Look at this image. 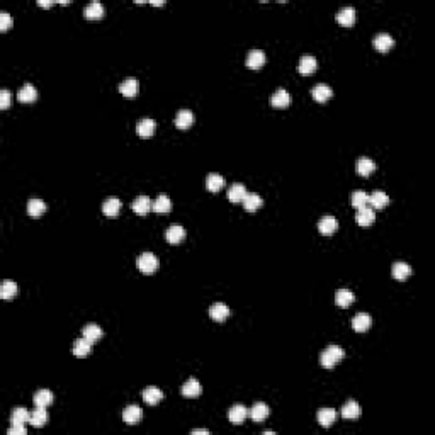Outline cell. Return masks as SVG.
Returning a JSON list of instances; mask_svg holds the SVG:
<instances>
[{
    "label": "cell",
    "instance_id": "11",
    "mask_svg": "<svg viewBox=\"0 0 435 435\" xmlns=\"http://www.w3.org/2000/svg\"><path fill=\"white\" fill-rule=\"evenodd\" d=\"M231 314V311L228 306L225 305V303H214L213 306L209 308V316L213 318L214 321H225L226 318H228Z\"/></svg>",
    "mask_w": 435,
    "mask_h": 435
},
{
    "label": "cell",
    "instance_id": "5",
    "mask_svg": "<svg viewBox=\"0 0 435 435\" xmlns=\"http://www.w3.org/2000/svg\"><path fill=\"white\" fill-rule=\"evenodd\" d=\"M371 325H373V318H371L367 313H357L352 320V328H354V332H357V333L367 332V330L371 328Z\"/></svg>",
    "mask_w": 435,
    "mask_h": 435
},
{
    "label": "cell",
    "instance_id": "7",
    "mask_svg": "<svg viewBox=\"0 0 435 435\" xmlns=\"http://www.w3.org/2000/svg\"><path fill=\"white\" fill-rule=\"evenodd\" d=\"M143 418V412L138 405H129L127 408L123 412V420L126 422L127 425H138Z\"/></svg>",
    "mask_w": 435,
    "mask_h": 435
},
{
    "label": "cell",
    "instance_id": "27",
    "mask_svg": "<svg viewBox=\"0 0 435 435\" xmlns=\"http://www.w3.org/2000/svg\"><path fill=\"white\" fill-rule=\"evenodd\" d=\"M269 413H270L269 406H267L265 403L258 401V403H255L252 408H250V413L249 415L252 417L253 422H263L267 417H269Z\"/></svg>",
    "mask_w": 435,
    "mask_h": 435
},
{
    "label": "cell",
    "instance_id": "20",
    "mask_svg": "<svg viewBox=\"0 0 435 435\" xmlns=\"http://www.w3.org/2000/svg\"><path fill=\"white\" fill-rule=\"evenodd\" d=\"M201 391H202V388H201V384H199V381L192 377L182 386V396L194 400V398H197L199 394H201Z\"/></svg>",
    "mask_w": 435,
    "mask_h": 435
},
{
    "label": "cell",
    "instance_id": "44",
    "mask_svg": "<svg viewBox=\"0 0 435 435\" xmlns=\"http://www.w3.org/2000/svg\"><path fill=\"white\" fill-rule=\"evenodd\" d=\"M10 26H12V17L9 15V12H5V10L0 12V31L5 33Z\"/></svg>",
    "mask_w": 435,
    "mask_h": 435
},
{
    "label": "cell",
    "instance_id": "2",
    "mask_svg": "<svg viewBox=\"0 0 435 435\" xmlns=\"http://www.w3.org/2000/svg\"><path fill=\"white\" fill-rule=\"evenodd\" d=\"M138 269L141 270L145 275H151L155 274V270L158 269V258L155 257V253L151 252H145L138 257Z\"/></svg>",
    "mask_w": 435,
    "mask_h": 435
},
{
    "label": "cell",
    "instance_id": "9",
    "mask_svg": "<svg viewBox=\"0 0 435 435\" xmlns=\"http://www.w3.org/2000/svg\"><path fill=\"white\" fill-rule=\"evenodd\" d=\"M316 66H318L316 58H314L313 55H305L298 65V71L301 75H311L316 71Z\"/></svg>",
    "mask_w": 435,
    "mask_h": 435
},
{
    "label": "cell",
    "instance_id": "12",
    "mask_svg": "<svg viewBox=\"0 0 435 435\" xmlns=\"http://www.w3.org/2000/svg\"><path fill=\"white\" fill-rule=\"evenodd\" d=\"M311 95H313V99L316 102H326L332 99L333 90H332V87L325 85V83H318L316 87L311 89Z\"/></svg>",
    "mask_w": 435,
    "mask_h": 435
},
{
    "label": "cell",
    "instance_id": "26",
    "mask_svg": "<svg viewBox=\"0 0 435 435\" xmlns=\"http://www.w3.org/2000/svg\"><path fill=\"white\" fill-rule=\"evenodd\" d=\"M337 22L342 24V26H345V27L354 26V22H355V10H354V7H344V9L338 10L337 12Z\"/></svg>",
    "mask_w": 435,
    "mask_h": 435
},
{
    "label": "cell",
    "instance_id": "22",
    "mask_svg": "<svg viewBox=\"0 0 435 435\" xmlns=\"http://www.w3.org/2000/svg\"><path fill=\"white\" fill-rule=\"evenodd\" d=\"M242 204H243V207H245V211H249V213H253V211L260 209L262 204H263V201H262V197L258 194L247 192L245 199L242 201Z\"/></svg>",
    "mask_w": 435,
    "mask_h": 435
},
{
    "label": "cell",
    "instance_id": "30",
    "mask_svg": "<svg viewBox=\"0 0 435 435\" xmlns=\"http://www.w3.org/2000/svg\"><path fill=\"white\" fill-rule=\"evenodd\" d=\"M92 342H89L87 340V338H78V340H75V344H73V355L75 357H80V359H83V357H87V355H89L90 352H92Z\"/></svg>",
    "mask_w": 435,
    "mask_h": 435
},
{
    "label": "cell",
    "instance_id": "39",
    "mask_svg": "<svg viewBox=\"0 0 435 435\" xmlns=\"http://www.w3.org/2000/svg\"><path fill=\"white\" fill-rule=\"evenodd\" d=\"M45 211H46V204L41 199H31V201L27 202V214H29V216L38 218L41 216Z\"/></svg>",
    "mask_w": 435,
    "mask_h": 435
},
{
    "label": "cell",
    "instance_id": "49",
    "mask_svg": "<svg viewBox=\"0 0 435 435\" xmlns=\"http://www.w3.org/2000/svg\"><path fill=\"white\" fill-rule=\"evenodd\" d=\"M150 5H155V7H162V5H165V2H150Z\"/></svg>",
    "mask_w": 435,
    "mask_h": 435
},
{
    "label": "cell",
    "instance_id": "6",
    "mask_svg": "<svg viewBox=\"0 0 435 435\" xmlns=\"http://www.w3.org/2000/svg\"><path fill=\"white\" fill-rule=\"evenodd\" d=\"M155 127H157V123H155L153 119H150V118H145V119H141V121L138 123V126H136V133H138V136H139V138L148 139V138L153 136Z\"/></svg>",
    "mask_w": 435,
    "mask_h": 435
},
{
    "label": "cell",
    "instance_id": "8",
    "mask_svg": "<svg viewBox=\"0 0 435 435\" xmlns=\"http://www.w3.org/2000/svg\"><path fill=\"white\" fill-rule=\"evenodd\" d=\"M247 417H249V410L243 405H233L228 412V418L233 425H242L247 420Z\"/></svg>",
    "mask_w": 435,
    "mask_h": 435
},
{
    "label": "cell",
    "instance_id": "46",
    "mask_svg": "<svg viewBox=\"0 0 435 435\" xmlns=\"http://www.w3.org/2000/svg\"><path fill=\"white\" fill-rule=\"evenodd\" d=\"M26 434V427L24 424H14L9 429V435H24Z\"/></svg>",
    "mask_w": 435,
    "mask_h": 435
},
{
    "label": "cell",
    "instance_id": "19",
    "mask_svg": "<svg viewBox=\"0 0 435 435\" xmlns=\"http://www.w3.org/2000/svg\"><path fill=\"white\" fill-rule=\"evenodd\" d=\"M121 211V201L118 197H109L104 201L102 204V213L106 214L107 218H116Z\"/></svg>",
    "mask_w": 435,
    "mask_h": 435
},
{
    "label": "cell",
    "instance_id": "14",
    "mask_svg": "<svg viewBox=\"0 0 435 435\" xmlns=\"http://www.w3.org/2000/svg\"><path fill=\"white\" fill-rule=\"evenodd\" d=\"M102 328L99 325H95V323H89V325L83 326L82 330V337L87 338L89 342H92V344H95V342H99L102 338Z\"/></svg>",
    "mask_w": 435,
    "mask_h": 435
},
{
    "label": "cell",
    "instance_id": "29",
    "mask_svg": "<svg viewBox=\"0 0 435 435\" xmlns=\"http://www.w3.org/2000/svg\"><path fill=\"white\" fill-rule=\"evenodd\" d=\"M17 99L19 102H34L36 99H38V90H36L34 85H31V83H26V85H22V89L17 92Z\"/></svg>",
    "mask_w": 435,
    "mask_h": 435
},
{
    "label": "cell",
    "instance_id": "3",
    "mask_svg": "<svg viewBox=\"0 0 435 435\" xmlns=\"http://www.w3.org/2000/svg\"><path fill=\"white\" fill-rule=\"evenodd\" d=\"M131 207H133V211L136 214H139V216H145L150 211H153V201H151L150 197H146V195H139V197H136L133 201Z\"/></svg>",
    "mask_w": 435,
    "mask_h": 435
},
{
    "label": "cell",
    "instance_id": "18",
    "mask_svg": "<svg viewBox=\"0 0 435 435\" xmlns=\"http://www.w3.org/2000/svg\"><path fill=\"white\" fill-rule=\"evenodd\" d=\"M165 238L167 242L172 243V245H179V243L186 238V230H184L181 225H172L165 231Z\"/></svg>",
    "mask_w": 435,
    "mask_h": 435
},
{
    "label": "cell",
    "instance_id": "21",
    "mask_svg": "<svg viewBox=\"0 0 435 435\" xmlns=\"http://www.w3.org/2000/svg\"><path fill=\"white\" fill-rule=\"evenodd\" d=\"M53 400H55V396L50 389H39L33 398L36 408H46V406H50L51 403H53Z\"/></svg>",
    "mask_w": 435,
    "mask_h": 435
},
{
    "label": "cell",
    "instance_id": "1",
    "mask_svg": "<svg viewBox=\"0 0 435 435\" xmlns=\"http://www.w3.org/2000/svg\"><path fill=\"white\" fill-rule=\"evenodd\" d=\"M344 355H345V352H344V349H342V347L330 345V347H326V349L321 352V355H320V364L323 367H326V369H332V367H335V366L338 364V362L342 361V359H344Z\"/></svg>",
    "mask_w": 435,
    "mask_h": 435
},
{
    "label": "cell",
    "instance_id": "37",
    "mask_svg": "<svg viewBox=\"0 0 435 435\" xmlns=\"http://www.w3.org/2000/svg\"><path fill=\"white\" fill-rule=\"evenodd\" d=\"M223 186H225V179L219 174H209L206 177V187L209 192H218L223 189Z\"/></svg>",
    "mask_w": 435,
    "mask_h": 435
},
{
    "label": "cell",
    "instance_id": "42",
    "mask_svg": "<svg viewBox=\"0 0 435 435\" xmlns=\"http://www.w3.org/2000/svg\"><path fill=\"white\" fill-rule=\"evenodd\" d=\"M29 417L31 413L27 412L26 408H22V406H17V408H14V412L10 413V424H26V422H29Z\"/></svg>",
    "mask_w": 435,
    "mask_h": 435
},
{
    "label": "cell",
    "instance_id": "33",
    "mask_svg": "<svg viewBox=\"0 0 435 435\" xmlns=\"http://www.w3.org/2000/svg\"><path fill=\"white\" fill-rule=\"evenodd\" d=\"M172 209V201H170L169 195L165 194H160L157 199L153 201V211L158 214H165L169 213V211Z\"/></svg>",
    "mask_w": 435,
    "mask_h": 435
},
{
    "label": "cell",
    "instance_id": "4",
    "mask_svg": "<svg viewBox=\"0 0 435 435\" xmlns=\"http://www.w3.org/2000/svg\"><path fill=\"white\" fill-rule=\"evenodd\" d=\"M376 219V213L371 206H364L361 209H357V214H355V221H357L359 226H371Z\"/></svg>",
    "mask_w": 435,
    "mask_h": 435
},
{
    "label": "cell",
    "instance_id": "45",
    "mask_svg": "<svg viewBox=\"0 0 435 435\" xmlns=\"http://www.w3.org/2000/svg\"><path fill=\"white\" fill-rule=\"evenodd\" d=\"M9 106H10V92L7 89L0 90V109L5 111L9 109Z\"/></svg>",
    "mask_w": 435,
    "mask_h": 435
},
{
    "label": "cell",
    "instance_id": "13",
    "mask_svg": "<svg viewBox=\"0 0 435 435\" xmlns=\"http://www.w3.org/2000/svg\"><path fill=\"white\" fill-rule=\"evenodd\" d=\"M119 92L127 99L136 97L138 92H139V82L136 80V78H126V80L119 85Z\"/></svg>",
    "mask_w": 435,
    "mask_h": 435
},
{
    "label": "cell",
    "instance_id": "15",
    "mask_svg": "<svg viewBox=\"0 0 435 435\" xmlns=\"http://www.w3.org/2000/svg\"><path fill=\"white\" fill-rule=\"evenodd\" d=\"M337 228H338V221L333 216H323L320 219V223H318V230H320V233L325 235V237L333 235L335 231H337Z\"/></svg>",
    "mask_w": 435,
    "mask_h": 435
},
{
    "label": "cell",
    "instance_id": "40",
    "mask_svg": "<svg viewBox=\"0 0 435 435\" xmlns=\"http://www.w3.org/2000/svg\"><path fill=\"white\" fill-rule=\"evenodd\" d=\"M15 294H17V284L14 281H3L2 286H0V296H2V299L10 301Z\"/></svg>",
    "mask_w": 435,
    "mask_h": 435
},
{
    "label": "cell",
    "instance_id": "32",
    "mask_svg": "<svg viewBox=\"0 0 435 435\" xmlns=\"http://www.w3.org/2000/svg\"><path fill=\"white\" fill-rule=\"evenodd\" d=\"M359 415H361V406L357 401L350 400L342 406V417L347 420H355V418H359Z\"/></svg>",
    "mask_w": 435,
    "mask_h": 435
},
{
    "label": "cell",
    "instance_id": "47",
    "mask_svg": "<svg viewBox=\"0 0 435 435\" xmlns=\"http://www.w3.org/2000/svg\"><path fill=\"white\" fill-rule=\"evenodd\" d=\"M38 5H39V7H43V9H48V7L53 5V2H43V0H39Z\"/></svg>",
    "mask_w": 435,
    "mask_h": 435
},
{
    "label": "cell",
    "instance_id": "35",
    "mask_svg": "<svg viewBox=\"0 0 435 435\" xmlns=\"http://www.w3.org/2000/svg\"><path fill=\"white\" fill-rule=\"evenodd\" d=\"M337 420V412L333 408H321L318 412V424L321 427H332Z\"/></svg>",
    "mask_w": 435,
    "mask_h": 435
},
{
    "label": "cell",
    "instance_id": "25",
    "mask_svg": "<svg viewBox=\"0 0 435 435\" xmlns=\"http://www.w3.org/2000/svg\"><path fill=\"white\" fill-rule=\"evenodd\" d=\"M192 124H194V114L187 109L179 111L177 116H175V126H177L179 129H187V127H190Z\"/></svg>",
    "mask_w": 435,
    "mask_h": 435
},
{
    "label": "cell",
    "instance_id": "16",
    "mask_svg": "<svg viewBox=\"0 0 435 435\" xmlns=\"http://www.w3.org/2000/svg\"><path fill=\"white\" fill-rule=\"evenodd\" d=\"M369 204L373 209H384V207L389 204V195L382 192V190H374V192L369 195Z\"/></svg>",
    "mask_w": 435,
    "mask_h": 435
},
{
    "label": "cell",
    "instance_id": "36",
    "mask_svg": "<svg viewBox=\"0 0 435 435\" xmlns=\"http://www.w3.org/2000/svg\"><path fill=\"white\" fill-rule=\"evenodd\" d=\"M245 195H247V189H245V186L240 184V182L233 184V186L230 187V190H228V199L231 202H242L243 199H245Z\"/></svg>",
    "mask_w": 435,
    "mask_h": 435
},
{
    "label": "cell",
    "instance_id": "17",
    "mask_svg": "<svg viewBox=\"0 0 435 435\" xmlns=\"http://www.w3.org/2000/svg\"><path fill=\"white\" fill-rule=\"evenodd\" d=\"M265 63V53L262 50H252L247 57V66L252 70H258Z\"/></svg>",
    "mask_w": 435,
    "mask_h": 435
},
{
    "label": "cell",
    "instance_id": "28",
    "mask_svg": "<svg viewBox=\"0 0 435 435\" xmlns=\"http://www.w3.org/2000/svg\"><path fill=\"white\" fill-rule=\"evenodd\" d=\"M391 274L396 281H405L412 275V267L405 262H396L393 263V269H391Z\"/></svg>",
    "mask_w": 435,
    "mask_h": 435
},
{
    "label": "cell",
    "instance_id": "38",
    "mask_svg": "<svg viewBox=\"0 0 435 435\" xmlns=\"http://www.w3.org/2000/svg\"><path fill=\"white\" fill-rule=\"evenodd\" d=\"M83 15H85L87 19H92V21H95V19H101L104 15V7L101 2H92L89 3V5L85 7V10H83Z\"/></svg>",
    "mask_w": 435,
    "mask_h": 435
},
{
    "label": "cell",
    "instance_id": "31",
    "mask_svg": "<svg viewBox=\"0 0 435 435\" xmlns=\"http://www.w3.org/2000/svg\"><path fill=\"white\" fill-rule=\"evenodd\" d=\"M355 167H357V174L362 175V177H369V175L376 170V163L371 160V158H367V157L359 158L357 165H355Z\"/></svg>",
    "mask_w": 435,
    "mask_h": 435
},
{
    "label": "cell",
    "instance_id": "43",
    "mask_svg": "<svg viewBox=\"0 0 435 435\" xmlns=\"http://www.w3.org/2000/svg\"><path fill=\"white\" fill-rule=\"evenodd\" d=\"M350 201H352V206L355 207V209H361V207L369 204V195H367L364 190H355Z\"/></svg>",
    "mask_w": 435,
    "mask_h": 435
},
{
    "label": "cell",
    "instance_id": "24",
    "mask_svg": "<svg viewBox=\"0 0 435 435\" xmlns=\"http://www.w3.org/2000/svg\"><path fill=\"white\" fill-rule=\"evenodd\" d=\"M289 104H291V95H289V92L284 90V89H279L272 97H270V106L277 107V109L287 107Z\"/></svg>",
    "mask_w": 435,
    "mask_h": 435
},
{
    "label": "cell",
    "instance_id": "10",
    "mask_svg": "<svg viewBox=\"0 0 435 435\" xmlns=\"http://www.w3.org/2000/svg\"><path fill=\"white\" fill-rule=\"evenodd\" d=\"M374 48L379 51V53H388L391 48L394 46V39L391 38L388 33H381L374 38Z\"/></svg>",
    "mask_w": 435,
    "mask_h": 435
},
{
    "label": "cell",
    "instance_id": "48",
    "mask_svg": "<svg viewBox=\"0 0 435 435\" xmlns=\"http://www.w3.org/2000/svg\"><path fill=\"white\" fill-rule=\"evenodd\" d=\"M190 434H204V435H207V434H209V430H207V429H195Z\"/></svg>",
    "mask_w": 435,
    "mask_h": 435
},
{
    "label": "cell",
    "instance_id": "23",
    "mask_svg": "<svg viewBox=\"0 0 435 435\" xmlns=\"http://www.w3.org/2000/svg\"><path fill=\"white\" fill-rule=\"evenodd\" d=\"M163 400V393L157 386H148L145 391H143V401L146 405H158Z\"/></svg>",
    "mask_w": 435,
    "mask_h": 435
},
{
    "label": "cell",
    "instance_id": "41",
    "mask_svg": "<svg viewBox=\"0 0 435 435\" xmlns=\"http://www.w3.org/2000/svg\"><path fill=\"white\" fill-rule=\"evenodd\" d=\"M48 422V413L45 408H36L29 417V424L33 427H45Z\"/></svg>",
    "mask_w": 435,
    "mask_h": 435
},
{
    "label": "cell",
    "instance_id": "34",
    "mask_svg": "<svg viewBox=\"0 0 435 435\" xmlns=\"http://www.w3.org/2000/svg\"><path fill=\"white\" fill-rule=\"evenodd\" d=\"M335 303L340 308H349L354 303V293L349 289H338L337 294H335Z\"/></svg>",
    "mask_w": 435,
    "mask_h": 435
}]
</instances>
